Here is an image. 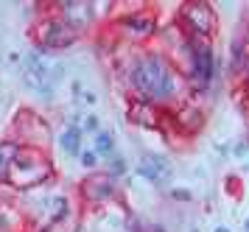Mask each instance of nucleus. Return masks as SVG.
<instances>
[{"instance_id":"18","label":"nucleus","mask_w":249,"mask_h":232,"mask_svg":"<svg viewBox=\"0 0 249 232\" xmlns=\"http://www.w3.org/2000/svg\"><path fill=\"white\" fill-rule=\"evenodd\" d=\"M171 196L179 199V201H191V193H188V190H171Z\"/></svg>"},{"instance_id":"20","label":"nucleus","mask_w":249,"mask_h":232,"mask_svg":"<svg viewBox=\"0 0 249 232\" xmlns=\"http://www.w3.org/2000/svg\"><path fill=\"white\" fill-rule=\"evenodd\" d=\"M143 232H162V227H148V230H143Z\"/></svg>"},{"instance_id":"14","label":"nucleus","mask_w":249,"mask_h":232,"mask_svg":"<svg viewBox=\"0 0 249 232\" xmlns=\"http://www.w3.org/2000/svg\"><path fill=\"white\" fill-rule=\"evenodd\" d=\"M95 154H104L107 160L115 154V140L109 132H98L95 134Z\"/></svg>"},{"instance_id":"3","label":"nucleus","mask_w":249,"mask_h":232,"mask_svg":"<svg viewBox=\"0 0 249 232\" xmlns=\"http://www.w3.org/2000/svg\"><path fill=\"white\" fill-rule=\"evenodd\" d=\"M182 25L188 28L191 39L210 42L215 34V11L210 9V3H188L182 9Z\"/></svg>"},{"instance_id":"5","label":"nucleus","mask_w":249,"mask_h":232,"mask_svg":"<svg viewBox=\"0 0 249 232\" xmlns=\"http://www.w3.org/2000/svg\"><path fill=\"white\" fill-rule=\"evenodd\" d=\"M137 174L146 177L151 185H168L171 182V162L162 154H146L137 162Z\"/></svg>"},{"instance_id":"10","label":"nucleus","mask_w":249,"mask_h":232,"mask_svg":"<svg viewBox=\"0 0 249 232\" xmlns=\"http://www.w3.org/2000/svg\"><path fill=\"white\" fill-rule=\"evenodd\" d=\"M202 123H204V115H202V109L193 107V104L191 107H182V109L177 112V129H182V132H188V134L199 132Z\"/></svg>"},{"instance_id":"12","label":"nucleus","mask_w":249,"mask_h":232,"mask_svg":"<svg viewBox=\"0 0 249 232\" xmlns=\"http://www.w3.org/2000/svg\"><path fill=\"white\" fill-rule=\"evenodd\" d=\"M81 129L79 126H68L65 132L59 134V148L65 151V154H79L81 157Z\"/></svg>"},{"instance_id":"8","label":"nucleus","mask_w":249,"mask_h":232,"mask_svg":"<svg viewBox=\"0 0 249 232\" xmlns=\"http://www.w3.org/2000/svg\"><path fill=\"white\" fill-rule=\"evenodd\" d=\"M121 31L129 36V39H146L154 34V20L148 14H132L121 22Z\"/></svg>"},{"instance_id":"22","label":"nucleus","mask_w":249,"mask_h":232,"mask_svg":"<svg viewBox=\"0 0 249 232\" xmlns=\"http://www.w3.org/2000/svg\"><path fill=\"white\" fill-rule=\"evenodd\" d=\"M244 232H249V221H244Z\"/></svg>"},{"instance_id":"11","label":"nucleus","mask_w":249,"mask_h":232,"mask_svg":"<svg viewBox=\"0 0 249 232\" xmlns=\"http://www.w3.org/2000/svg\"><path fill=\"white\" fill-rule=\"evenodd\" d=\"M20 148H23V145L17 143V140H6V143H0V182L9 179V168H12V162L17 160Z\"/></svg>"},{"instance_id":"17","label":"nucleus","mask_w":249,"mask_h":232,"mask_svg":"<svg viewBox=\"0 0 249 232\" xmlns=\"http://www.w3.org/2000/svg\"><path fill=\"white\" fill-rule=\"evenodd\" d=\"M81 165L92 171V168L98 165V154H95V151H81Z\"/></svg>"},{"instance_id":"16","label":"nucleus","mask_w":249,"mask_h":232,"mask_svg":"<svg viewBox=\"0 0 249 232\" xmlns=\"http://www.w3.org/2000/svg\"><path fill=\"white\" fill-rule=\"evenodd\" d=\"M81 132H95L98 134V115H87V118H81Z\"/></svg>"},{"instance_id":"19","label":"nucleus","mask_w":249,"mask_h":232,"mask_svg":"<svg viewBox=\"0 0 249 232\" xmlns=\"http://www.w3.org/2000/svg\"><path fill=\"white\" fill-rule=\"evenodd\" d=\"M232 151H235V157H241L244 151H249V140H241V143H235V148H232Z\"/></svg>"},{"instance_id":"1","label":"nucleus","mask_w":249,"mask_h":232,"mask_svg":"<svg viewBox=\"0 0 249 232\" xmlns=\"http://www.w3.org/2000/svg\"><path fill=\"white\" fill-rule=\"evenodd\" d=\"M126 81L137 92L135 98L151 101V104H168V101L179 95V87H182V78L174 70V65L162 54H154V51L137 54L129 62Z\"/></svg>"},{"instance_id":"6","label":"nucleus","mask_w":249,"mask_h":232,"mask_svg":"<svg viewBox=\"0 0 249 232\" xmlns=\"http://www.w3.org/2000/svg\"><path fill=\"white\" fill-rule=\"evenodd\" d=\"M115 193H118V185H115L112 174H95L84 182V199L90 201H109Z\"/></svg>"},{"instance_id":"23","label":"nucleus","mask_w":249,"mask_h":232,"mask_svg":"<svg viewBox=\"0 0 249 232\" xmlns=\"http://www.w3.org/2000/svg\"><path fill=\"white\" fill-rule=\"evenodd\" d=\"M247 171H249V162H247Z\"/></svg>"},{"instance_id":"13","label":"nucleus","mask_w":249,"mask_h":232,"mask_svg":"<svg viewBox=\"0 0 249 232\" xmlns=\"http://www.w3.org/2000/svg\"><path fill=\"white\" fill-rule=\"evenodd\" d=\"M20 227V213L12 204H0V232H17Z\"/></svg>"},{"instance_id":"4","label":"nucleus","mask_w":249,"mask_h":232,"mask_svg":"<svg viewBox=\"0 0 249 232\" xmlns=\"http://www.w3.org/2000/svg\"><path fill=\"white\" fill-rule=\"evenodd\" d=\"M36 36H39V45L42 48H48V51H62V48H70V45L79 39V31L70 22H65L62 17H51V20L39 22Z\"/></svg>"},{"instance_id":"2","label":"nucleus","mask_w":249,"mask_h":232,"mask_svg":"<svg viewBox=\"0 0 249 232\" xmlns=\"http://www.w3.org/2000/svg\"><path fill=\"white\" fill-rule=\"evenodd\" d=\"M51 179H53L51 160H45L42 151L34 148V145H23L17 160L9 168V182L17 190H36V188H42L45 182H51Z\"/></svg>"},{"instance_id":"15","label":"nucleus","mask_w":249,"mask_h":232,"mask_svg":"<svg viewBox=\"0 0 249 232\" xmlns=\"http://www.w3.org/2000/svg\"><path fill=\"white\" fill-rule=\"evenodd\" d=\"M107 162H109V171H107V174H112V177H121V174H126V160H124L121 154H112Z\"/></svg>"},{"instance_id":"21","label":"nucleus","mask_w":249,"mask_h":232,"mask_svg":"<svg viewBox=\"0 0 249 232\" xmlns=\"http://www.w3.org/2000/svg\"><path fill=\"white\" fill-rule=\"evenodd\" d=\"M213 232H230V230H227V227H218V230H213Z\"/></svg>"},{"instance_id":"7","label":"nucleus","mask_w":249,"mask_h":232,"mask_svg":"<svg viewBox=\"0 0 249 232\" xmlns=\"http://www.w3.org/2000/svg\"><path fill=\"white\" fill-rule=\"evenodd\" d=\"M129 118H132L135 123H140V126H146V129L160 126V109H157V104H151V101L135 98L132 107H129Z\"/></svg>"},{"instance_id":"9","label":"nucleus","mask_w":249,"mask_h":232,"mask_svg":"<svg viewBox=\"0 0 249 232\" xmlns=\"http://www.w3.org/2000/svg\"><path fill=\"white\" fill-rule=\"evenodd\" d=\"M59 11H62V20L70 22L76 31H79L81 25L90 20V6H87V3H76V0H68V3H59Z\"/></svg>"}]
</instances>
